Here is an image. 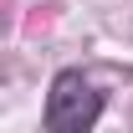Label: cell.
Returning <instances> with one entry per match:
<instances>
[{"mask_svg":"<svg viewBox=\"0 0 133 133\" xmlns=\"http://www.w3.org/2000/svg\"><path fill=\"white\" fill-rule=\"evenodd\" d=\"M97 118H102V97L87 87L82 72H62L51 82V97H46V128L51 133H87Z\"/></svg>","mask_w":133,"mask_h":133,"instance_id":"obj_1","label":"cell"}]
</instances>
